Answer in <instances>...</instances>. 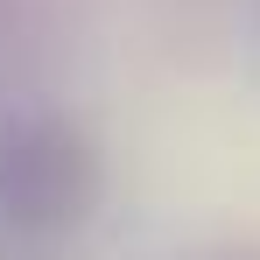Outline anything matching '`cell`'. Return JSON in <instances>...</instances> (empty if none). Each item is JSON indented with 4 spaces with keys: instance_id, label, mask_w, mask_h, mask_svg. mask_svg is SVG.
<instances>
[{
    "instance_id": "6da1fadb",
    "label": "cell",
    "mask_w": 260,
    "mask_h": 260,
    "mask_svg": "<svg viewBox=\"0 0 260 260\" xmlns=\"http://www.w3.org/2000/svg\"><path fill=\"white\" fill-rule=\"evenodd\" d=\"M106 197V155L71 113H28L0 134V218L14 232H71Z\"/></svg>"
},
{
    "instance_id": "7a4b0ae2",
    "label": "cell",
    "mask_w": 260,
    "mask_h": 260,
    "mask_svg": "<svg viewBox=\"0 0 260 260\" xmlns=\"http://www.w3.org/2000/svg\"><path fill=\"white\" fill-rule=\"evenodd\" d=\"M218 260H260V253H253V246H232V253H218Z\"/></svg>"
}]
</instances>
